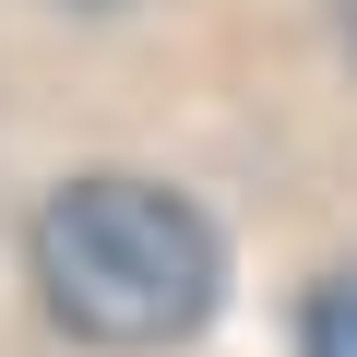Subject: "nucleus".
Returning <instances> with one entry per match:
<instances>
[{
    "label": "nucleus",
    "mask_w": 357,
    "mask_h": 357,
    "mask_svg": "<svg viewBox=\"0 0 357 357\" xmlns=\"http://www.w3.org/2000/svg\"><path fill=\"white\" fill-rule=\"evenodd\" d=\"M72 13H131V0H72Z\"/></svg>",
    "instance_id": "nucleus-3"
},
{
    "label": "nucleus",
    "mask_w": 357,
    "mask_h": 357,
    "mask_svg": "<svg viewBox=\"0 0 357 357\" xmlns=\"http://www.w3.org/2000/svg\"><path fill=\"white\" fill-rule=\"evenodd\" d=\"M298 357H357V262L310 286V321H298Z\"/></svg>",
    "instance_id": "nucleus-2"
},
{
    "label": "nucleus",
    "mask_w": 357,
    "mask_h": 357,
    "mask_svg": "<svg viewBox=\"0 0 357 357\" xmlns=\"http://www.w3.org/2000/svg\"><path fill=\"white\" fill-rule=\"evenodd\" d=\"M36 298L60 333L107 345V357H155V345H191L227 298V238L191 191L167 178H131V167H96V178H60L36 203Z\"/></svg>",
    "instance_id": "nucleus-1"
}]
</instances>
